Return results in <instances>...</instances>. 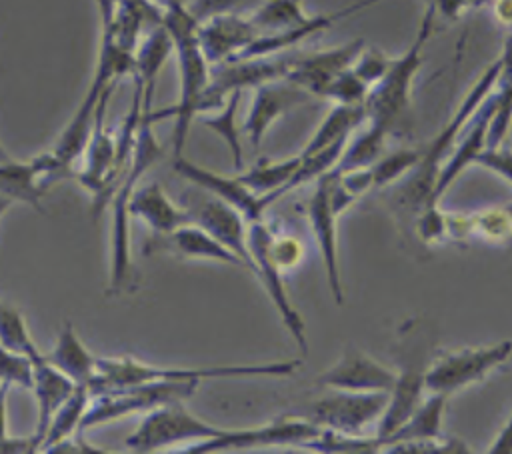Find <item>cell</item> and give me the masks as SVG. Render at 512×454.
Listing matches in <instances>:
<instances>
[{"mask_svg":"<svg viewBox=\"0 0 512 454\" xmlns=\"http://www.w3.org/2000/svg\"><path fill=\"white\" fill-rule=\"evenodd\" d=\"M90 402H92L90 388L78 384L70 392V396L60 404L56 414L52 416L50 426L46 430V436L40 444V452H46L56 442H60V440L76 434V432H82V420H84V414H86Z\"/></svg>","mask_w":512,"mask_h":454,"instance_id":"cell-30","label":"cell"},{"mask_svg":"<svg viewBox=\"0 0 512 454\" xmlns=\"http://www.w3.org/2000/svg\"><path fill=\"white\" fill-rule=\"evenodd\" d=\"M338 212L332 206L330 200V172L316 180V188L308 200V222L314 232L330 294L336 304L344 302V288L340 278V266H338V240H336V220Z\"/></svg>","mask_w":512,"mask_h":454,"instance_id":"cell-14","label":"cell"},{"mask_svg":"<svg viewBox=\"0 0 512 454\" xmlns=\"http://www.w3.org/2000/svg\"><path fill=\"white\" fill-rule=\"evenodd\" d=\"M190 220L204 228L210 236H214L220 244H224L230 252H234L244 266L252 272V258L248 250V220L230 204L222 202L220 198L204 192L190 194L182 204Z\"/></svg>","mask_w":512,"mask_h":454,"instance_id":"cell-12","label":"cell"},{"mask_svg":"<svg viewBox=\"0 0 512 454\" xmlns=\"http://www.w3.org/2000/svg\"><path fill=\"white\" fill-rule=\"evenodd\" d=\"M362 50H364V40L358 38L338 48L312 52L304 56L298 54L286 74V80L300 86L310 96L324 98L326 88L332 84V80L340 76L344 70H348L356 62Z\"/></svg>","mask_w":512,"mask_h":454,"instance_id":"cell-15","label":"cell"},{"mask_svg":"<svg viewBox=\"0 0 512 454\" xmlns=\"http://www.w3.org/2000/svg\"><path fill=\"white\" fill-rule=\"evenodd\" d=\"M14 202L10 200V198H6V196H0V220H2V216L10 210V206H12Z\"/></svg>","mask_w":512,"mask_h":454,"instance_id":"cell-44","label":"cell"},{"mask_svg":"<svg viewBox=\"0 0 512 454\" xmlns=\"http://www.w3.org/2000/svg\"><path fill=\"white\" fill-rule=\"evenodd\" d=\"M492 454H512V416L490 446Z\"/></svg>","mask_w":512,"mask_h":454,"instance_id":"cell-42","label":"cell"},{"mask_svg":"<svg viewBox=\"0 0 512 454\" xmlns=\"http://www.w3.org/2000/svg\"><path fill=\"white\" fill-rule=\"evenodd\" d=\"M366 106H348V104H334V108L326 114V118L320 122L312 138L306 142L304 150L300 152L302 156L314 154L318 150H324L340 140H348L352 132L366 122Z\"/></svg>","mask_w":512,"mask_h":454,"instance_id":"cell-27","label":"cell"},{"mask_svg":"<svg viewBox=\"0 0 512 454\" xmlns=\"http://www.w3.org/2000/svg\"><path fill=\"white\" fill-rule=\"evenodd\" d=\"M240 100H242V90H234L220 108L200 116V122L206 128H210L212 132H216L226 142V146L230 150V156L234 160V166L238 170L242 168V158H244L242 140H240L242 128H238V124H236V114H238Z\"/></svg>","mask_w":512,"mask_h":454,"instance_id":"cell-31","label":"cell"},{"mask_svg":"<svg viewBox=\"0 0 512 454\" xmlns=\"http://www.w3.org/2000/svg\"><path fill=\"white\" fill-rule=\"evenodd\" d=\"M130 216L142 220L154 234H170L192 222L184 206L172 202L158 182L138 184L130 198Z\"/></svg>","mask_w":512,"mask_h":454,"instance_id":"cell-21","label":"cell"},{"mask_svg":"<svg viewBox=\"0 0 512 454\" xmlns=\"http://www.w3.org/2000/svg\"><path fill=\"white\" fill-rule=\"evenodd\" d=\"M154 110H142L132 160L122 180L118 182L112 200V224H110V282L108 294H120L132 280V250H130V198L142 176L160 160L162 146L154 134Z\"/></svg>","mask_w":512,"mask_h":454,"instance_id":"cell-3","label":"cell"},{"mask_svg":"<svg viewBox=\"0 0 512 454\" xmlns=\"http://www.w3.org/2000/svg\"><path fill=\"white\" fill-rule=\"evenodd\" d=\"M506 208H508V212H510V216H512V202L506 204ZM510 250H512V242H510Z\"/></svg>","mask_w":512,"mask_h":454,"instance_id":"cell-46","label":"cell"},{"mask_svg":"<svg viewBox=\"0 0 512 454\" xmlns=\"http://www.w3.org/2000/svg\"><path fill=\"white\" fill-rule=\"evenodd\" d=\"M8 160H12V156L8 154V150L2 146V142H0V164H4V162H8Z\"/></svg>","mask_w":512,"mask_h":454,"instance_id":"cell-45","label":"cell"},{"mask_svg":"<svg viewBox=\"0 0 512 454\" xmlns=\"http://www.w3.org/2000/svg\"><path fill=\"white\" fill-rule=\"evenodd\" d=\"M162 24L174 44L178 66V100L172 108L152 112V118L154 122L168 116L174 118L172 158H178L184 154L190 126L200 114V104L210 84L212 66L198 42V20L188 12L184 0L174 2L162 10Z\"/></svg>","mask_w":512,"mask_h":454,"instance_id":"cell-1","label":"cell"},{"mask_svg":"<svg viewBox=\"0 0 512 454\" xmlns=\"http://www.w3.org/2000/svg\"><path fill=\"white\" fill-rule=\"evenodd\" d=\"M308 92L292 84L286 78L272 80L254 88L250 108L242 122V134L248 138L252 148H258L268 128L288 110L308 100Z\"/></svg>","mask_w":512,"mask_h":454,"instance_id":"cell-16","label":"cell"},{"mask_svg":"<svg viewBox=\"0 0 512 454\" xmlns=\"http://www.w3.org/2000/svg\"><path fill=\"white\" fill-rule=\"evenodd\" d=\"M446 394L430 392L426 400L418 406V410L392 434L384 440V446L398 444V442H408V440H424V438H440L442 432V414L446 410Z\"/></svg>","mask_w":512,"mask_h":454,"instance_id":"cell-28","label":"cell"},{"mask_svg":"<svg viewBox=\"0 0 512 454\" xmlns=\"http://www.w3.org/2000/svg\"><path fill=\"white\" fill-rule=\"evenodd\" d=\"M272 238L274 232L270 230V226L262 220L250 222L248 224V250H250V258H252V274L260 280L264 292L268 294L272 306L276 308L284 328L290 332V336L294 338L296 346L306 352L308 350V338H306V324L302 314L296 310V306L292 304L286 284H284V270L276 264L274 256H272Z\"/></svg>","mask_w":512,"mask_h":454,"instance_id":"cell-8","label":"cell"},{"mask_svg":"<svg viewBox=\"0 0 512 454\" xmlns=\"http://www.w3.org/2000/svg\"><path fill=\"white\" fill-rule=\"evenodd\" d=\"M300 368V360H272L254 364H206V366H162L148 364L132 356L98 358L96 378L88 386L92 394L140 382H180L198 384L208 380H242V378H284Z\"/></svg>","mask_w":512,"mask_h":454,"instance_id":"cell-2","label":"cell"},{"mask_svg":"<svg viewBox=\"0 0 512 454\" xmlns=\"http://www.w3.org/2000/svg\"><path fill=\"white\" fill-rule=\"evenodd\" d=\"M298 164H300V154L282 158V160L260 158L246 172L238 176L252 192H256L258 196H264L268 204H274L278 198L286 194V186L292 180Z\"/></svg>","mask_w":512,"mask_h":454,"instance_id":"cell-26","label":"cell"},{"mask_svg":"<svg viewBox=\"0 0 512 454\" xmlns=\"http://www.w3.org/2000/svg\"><path fill=\"white\" fill-rule=\"evenodd\" d=\"M302 448L314 450V452H326V454H368V452H380L382 440L378 436H356V434H344L338 430L322 428L316 438L306 442Z\"/></svg>","mask_w":512,"mask_h":454,"instance_id":"cell-33","label":"cell"},{"mask_svg":"<svg viewBox=\"0 0 512 454\" xmlns=\"http://www.w3.org/2000/svg\"><path fill=\"white\" fill-rule=\"evenodd\" d=\"M424 368H408L402 374H398L394 388L390 390L388 404L378 420L376 436L384 440L392 436L422 404V394L426 390L424 386Z\"/></svg>","mask_w":512,"mask_h":454,"instance_id":"cell-23","label":"cell"},{"mask_svg":"<svg viewBox=\"0 0 512 454\" xmlns=\"http://www.w3.org/2000/svg\"><path fill=\"white\" fill-rule=\"evenodd\" d=\"M420 156H422V150H408V148L396 150L388 156H380L374 164H370L374 188L386 186L396 178L404 176L406 172H410L418 164Z\"/></svg>","mask_w":512,"mask_h":454,"instance_id":"cell-34","label":"cell"},{"mask_svg":"<svg viewBox=\"0 0 512 454\" xmlns=\"http://www.w3.org/2000/svg\"><path fill=\"white\" fill-rule=\"evenodd\" d=\"M434 10L436 8L432 4L426 6V12L420 20V28L412 44L400 58L390 60L386 74L370 88L368 98L364 102L368 114L366 122L386 134H390L408 112L412 78L422 64V50L432 34Z\"/></svg>","mask_w":512,"mask_h":454,"instance_id":"cell-5","label":"cell"},{"mask_svg":"<svg viewBox=\"0 0 512 454\" xmlns=\"http://www.w3.org/2000/svg\"><path fill=\"white\" fill-rule=\"evenodd\" d=\"M492 112H494V90L484 98V102L478 106L474 116L468 120L466 136L460 140V144L446 158V162H444V166L438 174L430 206H438V200L452 186V182L462 174V170L468 168L470 164H476L478 154L486 148V138H488V126H490Z\"/></svg>","mask_w":512,"mask_h":454,"instance_id":"cell-19","label":"cell"},{"mask_svg":"<svg viewBox=\"0 0 512 454\" xmlns=\"http://www.w3.org/2000/svg\"><path fill=\"white\" fill-rule=\"evenodd\" d=\"M272 256L276 260V264L282 270H288L292 266H296L302 258V244L294 238V236H276L272 238Z\"/></svg>","mask_w":512,"mask_h":454,"instance_id":"cell-39","label":"cell"},{"mask_svg":"<svg viewBox=\"0 0 512 454\" xmlns=\"http://www.w3.org/2000/svg\"><path fill=\"white\" fill-rule=\"evenodd\" d=\"M370 86L352 70H344L340 76L332 80V84L326 88L324 98L332 100L334 104H348V106H358L364 104L368 98Z\"/></svg>","mask_w":512,"mask_h":454,"instance_id":"cell-35","label":"cell"},{"mask_svg":"<svg viewBox=\"0 0 512 454\" xmlns=\"http://www.w3.org/2000/svg\"><path fill=\"white\" fill-rule=\"evenodd\" d=\"M258 30L248 14L224 12L198 22V42L210 66L238 58L254 40Z\"/></svg>","mask_w":512,"mask_h":454,"instance_id":"cell-17","label":"cell"},{"mask_svg":"<svg viewBox=\"0 0 512 454\" xmlns=\"http://www.w3.org/2000/svg\"><path fill=\"white\" fill-rule=\"evenodd\" d=\"M46 452L50 454H56V452H82V454H88V452H104L100 448H94V444H90L88 440H84V432H76L60 442H56L54 446H50Z\"/></svg>","mask_w":512,"mask_h":454,"instance_id":"cell-41","label":"cell"},{"mask_svg":"<svg viewBox=\"0 0 512 454\" xmlns=\"http://www.w3.org/2000/svg\"><path fill=\"white\" fill-rule=\"evenodd\" d=\"M388 396L390 392L334 390V394L312 404L308 418L322 428L360 436L366 426L380 420Z\"/></svg>","mask_w":512,"mask_h":454,"instance_id":"cell-11","label":"cell"},{"mask_svg":"<svg viewBox=\"0 0 512 454\" xmlns=\"http://www.w3.org/2000/svg\"><path fill=\"white\" fill-rule=\"evenodd\" d=\"M476 164H482L494 172H498L502 178H506L508 182H512V150L506 146H498V148H484L478 158Z\"/></svg>","mask_w":512,"mask_h":454,"instance_id":"cell-40","label":"cell"},{"mask_svg":"<svg viewBox=\"0 0 512 454\" xmlns=\"http://www.w3.org/2000/svg\"><path fill=\"white\" fill-rule=\"evenodd\" d=\"M390 58H386L380 50L376 48H364L356 62L352 64V70L372 88L388 70Z\"/></svg>","mask_w":512,"mask_h":454,"instance_id":"cell-37","label":"cell"},{"mask_svg":"<svg viewBox=\"0 0 512 454\" xmlns=\"http://www.w3.org/2000/svg\"><path fill=\"white\" fill-rule=\"evenodd\" d=\"M68 376H64L60 370H56L46 358L34 362V382H32V392L36 396V406H38V416H36V426L32 432V438L36 440L38 452L40 444L46 436V430L50 426L52 416L60 408V404L70 396V392L76 388Z\"/></svg>","mask_w":512,"mask_h":454,"instance_id":"cell-22","label":"cell"},{"mask_svg":"<svg viewBox=\"0 0 512 454\" xmlns=\"http://www.w3.org/2000/svg\"><path fill=\"white\" fill-rule=\"evenodd\" d=\"M248 18L262 36L304 26L312 16L304 12L302 0H260Z\"/></svg>","mask_w":512,"mask_h":454,"instance_id":"cell-29","label":"cell"},{"mask_svg":"<svg viewBox=\"0 0 512 454\" xmlns=\"http://www.w3.org/2000/svg\"><path fill=\"white\" fill-rule=\"evenodd\" d=\"M222 430L192 414L184 402H172L146 412L138 428L126 438V446L132 452L148 454L174 444L204 442L222 434Z\"/></svg>","mask_w":512,"mask_h":454,"instance_id":"cell-7","label":"cell"},{"mask_svg":"<svg viewBox=\"0 0 512 454\" xmlns=\"http://www.w3.org/2000/svg\"><path fill=\"white\" fill-rule=\"evenodd\" d=\"M196 388L198 384L140 382L96 392L92 394V402L84 414L82 432L132 414H146L164 404L186 402L196 392Z\"/></svg>","mask_w":512,"mask_h":454,"instance_id":"cell-6","label":"cell"},{"mask_svg":"<svg viewBox=\"0 0 512 454\" xmlns=\"http://www.w3.org/2000/svg\"><path fill=\"white\" fill-rule=\"evenodd\" d=\"M398 372L380 364L360 350H346L344 356L318 376V384L350 392H390Z\"/></svg>","mask_w":512,"mask_h":454,"instance_id":"cell-18","label":"cell"},{"mask_svg":"<svg viewBox=\"0 0 512 454\" xmlns=\"http://www.w3.org/2000/svg\"><path fill=\"white\" fill-rule=\"evenodd\" d=\"M0 346L24 354L34 362L42 360L44 356V352H40L34 344L20 310L4 300H0Z\"/></svg>","mask_w":512,"mask_h":454,"instance_id":"cell-32","label":"cell"},{"mask_svg":"<svg viewBox=\"0 0 512 454\" xmlns=\"http://www.w3.org/2000/svg\"><path fill=\"white\" fill-rule=\"evenodd\" d=\"M10 386L2 384L0 386V440L8 438V430H6V396H8Z\"/></svg>","mask_w":512,"mask_h":454,"instance_id":"cell-43","label":"cell"},{"mask_svg":"<svg viewBox=\"0 0 512 454\" xmlns=\"http://www.w3.org/2000/svg\"><path fill=\"white\" fill-rule=\"evenodd\" d=\"M172 168H174V172L180 178L188 180L194 188H198L202 192H208V194L220 198L222 202L234 206L248 222L262 220L266 208L270 206L266 202V198L258 196L256 192H252L240 180L238 174L236 176H228V174L210 170L206 166H200V164L184 158V154L172 160Z\"/></svg>","mask_w":512,"mask_h":454,"instance_id":"cell-13","label":"cell"},{"mask_svg":"<svg viewBox=\"0 0 512 454\" xmlns=\"http://www.w3.org/2000/svg\"><path fill=\"white\" fill-rule=\"evenodd\" d=\"M44 358L56 370H60L64 376H68L74 384L90 386L92 380L96 378L98 358L90 354V350L78 338V334L70 322L62 324L52 350L44 352Z\"/></svg>","mask_w":512,"mask_h":454,"instance_id":"cell-25","label":"cell"},{"mask_svg":"<svg viewBox=\"0 0 512 454\" xmlns=\"http://www.w3.org/2000/svg\"><path fill=\"white\" fill-rule=\"evenodd\" d=\"M498 76H500V62L496 60L484 70V74L470 88L466 98L460 102L458 110L452 114L450 122L442 126V130L434 136L430 146L422 150L418 164L412 168V174L408 176L406 184L398 192V204H402V208L424 210L426 206H430L432 192H434L438 174L444 166V160L452 154L454 144L460 132L464 130V126L468 124V120L474 116V112L484 102V98L494 90Z\"/></svg>","mask_w":512,"mask_h":454,"instance_id":"cell-4","label":"cell"},{"mask_svg":"<svg viewBox=\"0 0 512 454\" xmlns=\"http://www.w3.org/2000/svg\"><path fill=\"white\" fill-rule=\"evenodd\" d=\"M150 248L152 252H172L190 260H212L246 268L234 252H230L224 244H220L214 236H210L194 222H188L170 234H154V240H150Z\"/></svg>","mask_w":512,"mask_h":454,"instance_id":"cell-20","label":"cell"},{"mask_svg":"<svg viewBox=\"0 0 512 454\" xmlns=\"http://www.w3.org/2000/svg\"><path fill=\"white\" fill-rule=\"evenodd\" d=\"M322 426L306 418L296 416H282L274 418L266 424L252 426V428H224L222 434L196 442L194 446L186 448V454H212V452H230V450H248L258 446H304L312 438L320 434Z\"/></svg>","mask_w":512,"mask_h":454,"instance_id":"cell-9","label":"cell"},{"mask_svg":"<svg viewBox=\"0 0 512 454\" xmlns=\"http://www.w3.org/2000/svg\"><path fill=\"white\" fill-rule=\"evenodd\" d=\"M152 2H156V4L162 8V0H152Z\"/></svg>","mask_w":512,"mask_h":454,"instance_id":"cell-48","label":"cell"},{"mask_svg":"<svg viewBox=\"0 0 512 454\" xmlns=\"http://www.w3.org/2000/svg\"><path fill=\"white\" fill-rule=\"evenodd\" d=\"M258 2H260V0H246V6H250V4H254V6H256Z\"/></svg>","mask_w":512,"mask_h":454,"instance_id":"cell-47","label":"cell"},{"mask_svg":"<svg viewBox=\"0 0 512 454\" xmlns=\"http://www.w3.org/2000/svg\"><path fill=\"white\" fill-rule=\"evenodd\" d=\"M0 382L8 386L32 388L34 360L0 346Z\"/></svg>","mask_w":512,"mask_h":454,"instance_id":"cell-36","label":"cell"},{"mask_svg":"<svg viewBox=\"0 0 512 454\" xmlns=\"http://www.w3.org/2000/svg\"><path fill=\"white\" fill-rule=\"evenodd\" d=\"M512 352V342L504 340L484 348H464L442 354L426 372L424 386L428 392L450 396L452 392L480 382L486 374L502 364Z\"/></svg>","mask_w":512,"mask_h":454,"instance_id":"cell-10","label":"cell"},{"mask_svg":"<svg viewBox=\"0 0 512 454\" xmlns=\"http://www.w3.org/2000/svg\"><path fill=\"white\" fill-rule=\"evenodd\" d=\"M172 52H174V44H172V38L162 22L154 24L152 30L144 36V40L138 42V48L134 52L132 76L142 86V108L144 110H152L156 78Z\"/></svg>","mask_w":512,"mask_h":454,"instance_id":"cell-24","label":"cell"},{"mask_svg":"<svg viewBox=\"0 0 512 454\" xmlns=\"http://www.w3.org/2000/svg\"><path fill=\"white\" fill-rule=\"evenodd\" d=\"M186 8L198 22H202L216 14L236 12V10L240 12L246 8V0H188Z\"/></svg>","mask_w":512,"mask_h":454,"instance_id":"cell-38","label":"cell"}]
</instances>
